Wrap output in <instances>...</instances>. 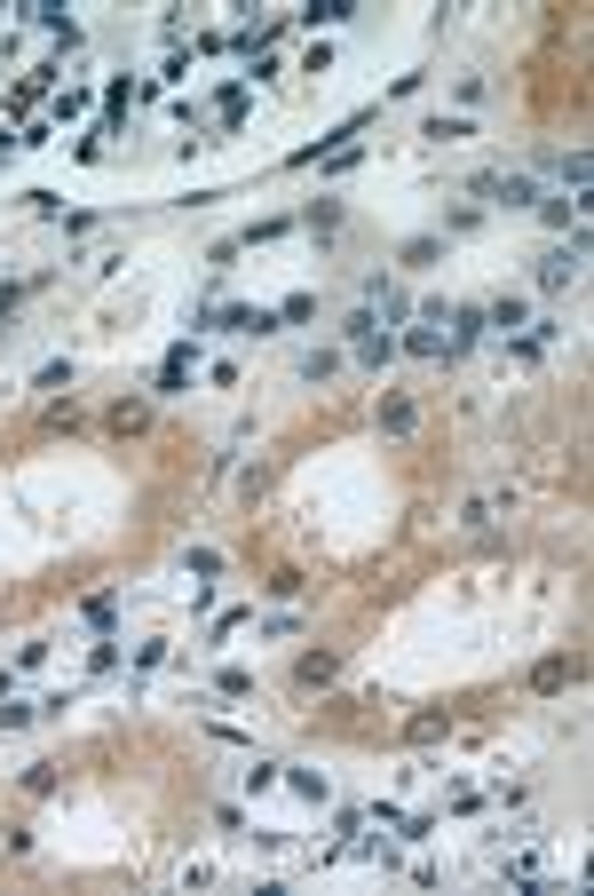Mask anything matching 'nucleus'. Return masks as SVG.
Masks as SVG:
<instances>
[{
    "label": "nucleus",
    "instance_id": "f257e3e1",
    "mask_svg": "<svg viewBox=\"0 0 594 896\" xmlns=\"http://www.w3.org/2000/svg\"><path fill=\"white\" fill-rule=\"evenodd\" d=\"M579 270H587V230H571V246H555V254H547V262H539V286H547V294H555V286H571V278H579Z\"/></svg>",
    "mask_w": 594,
    "mask_h": 896
},
{
    "label": "nucleus",
    "instance_id": "f03ea898",
    "mask_svg": "<svg viewBox=\"0 0 594 896\" xmlns=\"http://www.w3.org/2000/svg\"><path fill=\"white\" fill-rule=\"evenodd\" d=\"M476 199H492V207H539L531 175H476Z\"/></svg>",
    "mask_w": 594,
    "mask_h": 896
},
{
    "label": "nucleus",
    "instance_id": "7ed1b4c3",
    "mask_svg": "<svg viewBox=\"0 0 594 896\" xmlns=\"http://www.w3.org/2000/svg\"><path fill=\"white\" fill-rule=\"evenodd\" d=\"M294 674L309 682V690H325V682L341 674V659H333V651H301V659H294Z\"/></svg>",
    "mask_w": 594,
    "mask_h": 896
},
{
    "label": "nucleus",
    "instance_id": "20e7f679",
    "mask_svg": "<svg viewBox=\"0 0 594 896\" xmlns=\"http://www.w3.org/2000/svg\"><path fill=\"white\" fill-rule=\"evenodd\" d=\"M484 334H492V326H484V310H452V349H476Z\"/></svg>",
    "mask_w": 594,
    "mask_h": 896
},
{
    "label": "nucleus",
    "instance_id": "39448f33",
    "mask_svg": "<svg viewBox=\"0 0 594 896\" xmlns=\"http://www.w3.org/2000/svg\"><path fill=\"white\" fill-rule=\"evenodd\" d=\"M412 421H420L412 397H381V429H389V437H412Z\"/></svg>",
    "mask_w": 594,
    "mask_h": 896
},
{
    "label": "nucleus",
    "instance_id": "423d86ee",
    "mask_svg": "<svg viewBox=\"0 0 594 896\" xmlns=\"http://www.w3.org/2000/svg\"><path fill=\"white\" fill-rule=\"evenodd\" d=\"M357 16V0H309L301 8V24H349Z\"/></svg>",
    "mask_w": 594,
    "mask_h": 896
},
{
    "label": "nucleus",
    "instance_id": "0eeeda50",
    "mask_svg": "<svg viewBox=\"0 0 594 896\" xmlns=\"http://www.w3.org/2000/svg\"><path fill=\"white\" fill-rule=\"evenodd\" d=\"M484 326H499V334H515V326H531V318H523V302H515V294H499L492 310H484Z\"/></svg>",
    "mask_w": 594,
    "mask_h": 896
},
{
    "label": "nucleus",
    "instance_id": "6e6552de",
    "mask_svg": "<svg viewBox=\"0 0 594 896\" xmlns=\"http://www.w3.org/2000/svg\"><path fill=\"white\" fill-rule=\"evenodd\" d=\"M301 373H309V381H333V373H341V357H333V349H309V357H301Z\"/></svg>",
    "mask_w": 594,
    "mask_h": 896
},
{
    "label": "nucleus",
    "instance_id": "1a4fd4ad",
    "mask_svg": "<svg viewBox=\"0 0 594 896\" xmlns=\"http://www.w3.org/2000/svg\"><path fill=\"white\" fill-rule=\"evenodd\" d=\"M444 730H452L444 714H412V730H404V738H412V746H428V738H444Z\"/></svg>",
    "mask_w": 594,
    "mask_h": 896
},
{
    "label": "nucleus",
    "instance_id": "9d476101",
    "mask_svg": "<svg viewBox=\"0 0 594 896\" xmlns=\"http://www.w3.org/2000/svg\"><path fill=\"white\" fill-rule=\"evenodd\" d=\"M428 135H436V143H468L476 127H468V119H444V112H436V119H428Z\"/></svg>",
    "mask_w": 594,
    "mask_h": 896
},
{
    "label": "nucleus",
    "instance_id": "9b49d317",
    "mask_svg": "<svg viewBox=\"0 0 594 896\" xmlns=\"http://www.w3.org/2000/svg\"><path fill=\"white\" fill-rule=\"evenodd\" d=\"M404 349H412V357H444V334H428V326H412V334H404Z\"/></svg>",
    "mask_w": 594,
    "mask_h": 896
},
{
    "label": "nucleus",
    "instance_id": "f8f14e48",
    "mask_svg": "<svg viewBox=\"0 0 594 896\" xmlns=\"http://www.w3.org/2000/svg\"><path fill=\"white\" fill-rule=\"evenodd\" d=\"M32 714H40V698H32V706H16V698H0V730H24Z\"/></svg>",
    "mask_w": 594,
    "mask_h": 896
},
{
    "label": "nucleus",
    "instance_id": "ddd939ff",
    "mask_svg": "<svg viewBox=\"0 0 594 896\" xmlns=\"http://www.w3.org/2000/svg\"><path fill=\"white\" fill-rule=\"evenodd\" d=\"M301 223H309V230H333V223H341V207H333V199H309V215H301Z\"/></svg>",
    "mask_w": 594,
    "mask_h": 896
},
{
    "label": "nucleus",
    "instance_id": "4468645a",
    "mask_svg": "<svg viewBox=\"0 0 594 896\" xmlns=\"http://www.w3.org/2000/svg\"><path fill=\"white\" fill-rule=\"evenodd\" d=\"M24 793H56V762H32L24 770Z\"/></svg>",
    "mask_w": 594,
    "mask_h": 896
},
{
    "label": "nucleus",
    "instance_id": "2eb2a0df",
    "mask_svg": "<svg viewBox=\"0 0 594 896\" xmlns=\"http://www.w3.org/2000/svg\"><path fill=\"white\" fill-rule=\"evenodd\" d=\"M301 793V801H325V778H317V770H294V778H286Z\"/></svg>",
    "mask_w": 594,
    "mask_h": 896
}]
</instances>
